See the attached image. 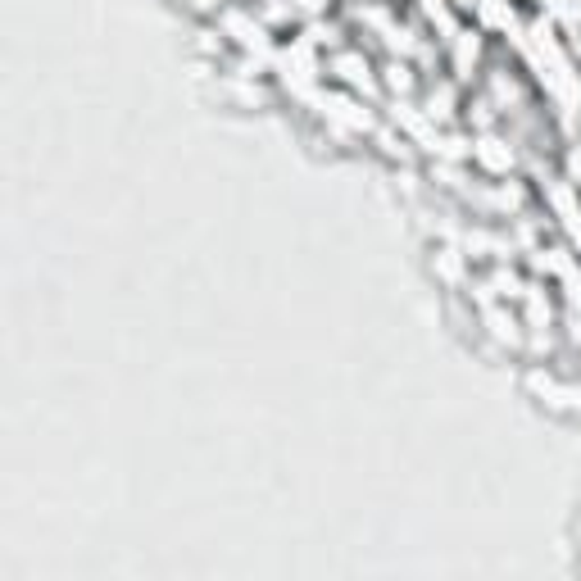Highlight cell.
<instances>
[{
	"mask_svg": "<svg viewBox=\"0 0 581 581\" xmlns=\"http://www.w3.org/2000/svg\"><path fill=\"white\" fill-rule=\"evenodd\" d=\"M382 82L391 91H400V96H404V91H414V64H409V60H386L382 64Z\"/></svg>",
	"mask_w": 581,
	"mask_h": 581,
	"instance_id": "cell-1",
	"label": "cell"
}]
</instances>
